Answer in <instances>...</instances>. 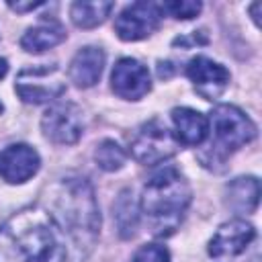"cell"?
Instances as JSON below:
<instances>
[{"instance_id": "e0dca14e", "label": "cell", "mask_w": 262, "mask_h": 262, "mask_svg": "<svg viewBox=\"0 0 262 262\" xmlns=\"http://www.w3.org/2000/svg\"><path fill=\"white\" fill-rule=\"evenodd\" d=\"M111 10H113V2H102V0L74 2L70 6V16L76 27L92 29V27H98L100 23H104V18L111 14Z\"/></svg>"}, {"instance_id": "44dd1931", "label": "cell", "mask_w": 262, "mask_h": 262, "mask_svg": "<svg viewBox=\"0 0 262 262\" xmlns=\"http://www.w3.org/2000/svg\"><path fill=\"white\" fill-rule=\"evenodd\" d=\"M131 262H170V254L164 246L149 244V246L139 248L135 256L131 258Z\"/></svg>"}, {"instance_id": "cb8c5ba5", "label": "cell", "mask_w": 262, "mask_h": 262, "mask_svg": "<svg viewBox=\"0 0 262 262\" xmlns=\"http://www.w3.org/2000/svg\"><path fill=\"white\" fill-rule=\"evenodd\" d=\"M6 72H8V63H6V59L0 57V80L6 76Z\"/></svg>"}, {"instance_id": "9c48e42d", "label": "cell", "mask_w": 262, "mask_h": 262, "mask_svg": "<svg viewBox=\"0 0 262 262\" xmlns=\"http://www.w3.org/2000/svg\"><path fill=\"white\" fill-rule=\"evenodd\" d=\"M111 86H113L115 94H119L121 98H125V100H139L151 88L149 72H147V68L141 61H137L133 57H123L113 68Z\"/></svg>"}, {"instance_id": "7a4b0ae2", "label": "cell", "mask_w": 262, "mask_h": 262, "mask_svg": "<svg viewBox=\"0 0 262 262\" xmlns=\"http://www.w3.org/2000/svg\"><path fill=\"white\" fill-rule=\"evenodd\" d=\"M190 205V186L172 166L156 172L141 196V213L154 235L166 237L176 231Z\"/></svg>"}, {"instance_id": "4fadbf2b", "label": "cell", "mask_w": 262, "mask_h": 262, "mask_svg": "<svg viewBox=\"0 0 262 262\" xmlns=\"http://www.w3.org/2000/svg\"><path fill=\"white\" fill-rule=\"evenodd\" d=\"M104 51L100 47H84L80 49L70 63V80L78 88H90L100 80L104 68Z\"/></svg>"}, {"instance_id": "52a82bcc", "label": "cell", "mask_w": 262, "mask_h": 262, "mask_svg": "<svg viewBox=\"0 0 262 262\" xmlns=\"http://www.w3.org/2000/svg\"><path fill=\"white\" fill-rule=\"evenodd\" d=\"M41 127L47 139L53 143H76L82 135L84 121H82V111L74 102H55L51 104L41 119Z\"/></svg>"}, {"instance_id": "7402d4cb", "label": "cell", "mask_w": 262, "mask_h": 262, "mask_svg": "<svg viewBox=\"0 0 262 262\" xmlns=\"http://www.w3.org/2000/svg\"><path fill=\"white\" fill-rule=\"evenodd\" d=\"M8 6L16 12H27V10H35V8L43 6V2H8Z\"/></svg>"}, {"instance_id": "3957f363", "label": "cell", "mask_w": 262, "mask_h": 262, "mask_svg": "<svg viewBox=\"0 0 262 262\" xmlns=\"http://www.w3.org/2000/svg\"><path fill=\"white\" fill-rule=\"evenodd\" d=\"M53 209L76 246L90 250L100 229V213L90 182L80 176L61 178L53 188Z\"/></svg>"}, {"instance_id": "30bf717a", "label": "cell", "mask_w": 262, "mask_h": 262, "mask_svg": "<svg viewBox=\"0 0 262 262\" xmlns=\"http://www.w3.org/2000/svg\"><path fill=\"white\" fill-rule=\"evenodd\" d=\"M39 154L25 143H14L0 151V176L10 184L27 182L39 170Z\"/></svg>"}, {"instance_id": "6da1fadb", "label": "cell", "mask_w": 262, "mask_h": 262, "mask_svg": "<svg viewBox=\"0 0 262 262\" xmlns=\"http://www.w3.org/2000/svg\"><path fill=\"white\" fill-rule=\"evenodd\" d=\"M63 235L41 209H23L0 227V262H63Z\"/></svg>"}, {"instance_id": "8992f818", "label": "cell", "mask_w": 262, "mask_h": 262, "mask_svg": "<svg viewBox=\"0 0 262 262\" xmlns=\"http://www.w3.org/2000/svg\"><path fill=\"white\" fill-rule=\"evenodd\" d=\"M14 90L25 102L39 104L59 98L66 90V84L59 78L57 66H31L18 72Z\"/></svg>"}, {"instance_id": "2e32d148", "label": "cell", "mask_w": 262, "mask_h": 262, "mask_svg": "<svg viewBox=\"0 0 262 262\" xmlns=\"http://www.w3.org/2000/svg\"><path fill=\"white\" fill-rule=\"evenodd\" d=\"M63 39H66V31L57 23H45L29 29L20 39V47L29 53H41L49 47L59 45Z\"/></svg>"}, {"instance_id": "5bb4252c", "label": "cell", "mask_w": 262, "mask_h": 262, "mask_svg": "<svg viewBox=\"0 0 262 262\" xmlns=\"http://www.w3.org/2000/svg\"><path fill=\"white\" fill-rule=\"evenodd\" d=\"M172 121L176 127V139L184 145H199L205 141L209 133V121L199 111H192L188 106H180L172 111Z\"/></svg>"}, {"instance_id": "8fae6325", "label": "cell", "mask_w": 262, "mask_h": 262, "mask_svg": "<svg viewBox=\"0 0 262 262\" xmlns=\"http://www.w3.org/2000/svg\"><path fill=\"white\" fill-rule=\"evenodd\" d=\"M256 237L254 227L244 219H231L223 223L209 242V254L215 258H227L242 254Z\"/></svg>"}, {"instance_id": "ba28073f", "label": "cell", "mask_w": 262, "mask_h": 262, "mask_svg": "<svg viewBox=\"0 0 262 262\" xmlns=\"http://www.w3.org/2000/svg\"><path fill=\"white\" fill-rule=\"evenodd\" d=\"M160 4L135 2L127 6L115 20V33L123 41H139L149 37L160 25Z\"/></svg>"}, {"instance_id": "ac0fdd59", "label": "cell", "mask_w": 262, "mask_h": 262, "mask_svg": "<svg viewBox=\"0 0 262 262\" xmlns=\"http://www.w3.org/2000/svg\"><path fill=\"white\" fill-rule=\"evenodd\" d=\"M113 217L119 229L121 237H133L137 221H139V207L133 199L131 190H123L117 199V203L113 205Z\"/></svg>"}, {"instance_id": "5b68a950", "label": "cell", "mask_w": 262, "mask_h": 262, "mask_svg": "<svg viewBox=\"0 0 262 262\" xmlns=\"http://www.w3.org/2000/svg\"><path fill=\"white\" fill-rule=\"evenodd\" d=\"M180 143L168 127L154 119L143 123L131 139V154L141 164H160L178 151Z\"/></svg>"}, {"instance_id": "ffe728a7", "label": "cell", "mask_w": 262, "mask_h": 262, "mask_svg": "<svg viewBox=\"0 0 262 262\" xmlns=\"http://www.w3.org/2000/svg\"><path fill=\"white\" fill-rule=\"evenodd\" d=\"M160 8L166 10V12H170L174 18L186 20V18L196 16V14L201 12L203 4H201V2H194V0H174V2H164V4H160Z\"/></svg>"}, {"instance_id": "d6986e66", "label": "cell", "mask_w": 262, "mask_h": 262, "mask_svg": "<svg viewBox=\"0 0 262 262\" xmlns=\"http://www.w3.org/2000/svg\"><path fill=\"white\" fill-rule=\"evenodd\" d=\"M94 160H96V164H98L102 170L115 172V170L123 168V164H125V160H127V154H125V149H123L117 141L104 139V141L98 143V147H96V151H94Z\"/></svg>"}, {"instance_id": "277c9868", "label": "cell", "mask_w": 262, "mask_h": 262, "mask_svg": "<svg viewBox=\"0 0 262 262\" xmlns=\"http://www.w3.org/2000/svg\"><path fill=\"white\" fill-rule=\"evenodd\" d=\"M213 143L211 147L225 158L256 137V125L233 104H219L211 113Z\"/></svg>"}, {"instance_id": "603a6c76", "label": "cell", "mask_w": 262, "mask_h": 262, "mask_svg": "<svg viewBox=\"0 0 262 262\" xmlns=\"http://www.w3.org/2000/svg\"><path fill=\"white\" fill-rule=\"evenodd\" d=\"M184 43H188V41H186V39H180V37H178V39L174 41V45H184ZM190 43H203V41H199V37L194 35V37L190 39Z\"/></svg>"}, {"instance_id": "7c38bea8", "label": "cell", "mask_w": 262, "mask_h": 262, "mask_svg": "<svg viewBox=\"0 0 262 262\" xmlns=\"http://www.w3.org/2000/svg\"><path fill=\"white\" fill-rule=\"evenodd\" d=\"M186 74L192 80L196 92L207 100L217 98L229 82V72L221 63H217L209 57H203V55L190 59Z\"/></svg>"}, {"instance_id": "9a60e30c", "label": "cell", "mask_w": 262, "mask_h": 262, "mask_svg": "<svg viewBox=\"0 0 262 262\" xmlns=\"http://www.w3.org/2000/svg\"><path fill=\"white\" fill-rule=\"evenodd\" d=\"M260 199V182L254 176H239L225 188V203L235 213H254Z\"/></svg>"}]
</instances>
